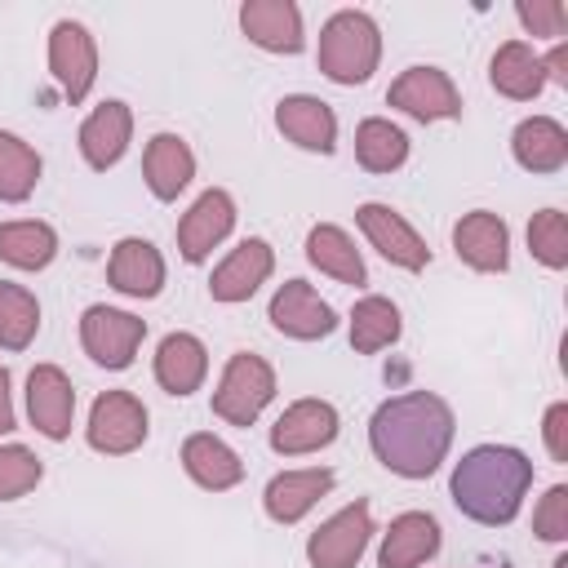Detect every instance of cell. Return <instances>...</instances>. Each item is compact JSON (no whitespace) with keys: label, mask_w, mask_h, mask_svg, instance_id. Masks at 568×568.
Returning a JSON list of instances; mask_svg holds the SVG:
<instances>
[{"label":"cell","mask_w":568,"mask_h":568,"mask_svg":"<svg viewBox=\"0 0 568 568\" xmlns=\"http://www.w3.org/2000/svg\"><path fill=\"white\" fill-rule=\"evenodd\" d=\"M368 444L386 470L404 479H426L439 470L453 444V408L430 390L395 395L373 413Z\"/></svg>","instance_id":"1"},{"label":"cell","mask_w":568,"mask_h":568,"mask_svg":"<svg viewBox=\"0 0 568 568\" xmlns=\"http://www.w3.org/2000/svg\"><path fill=\"white\" fill-rule=\"evenodd\" d=\"M528 484H532V462L519 448L479 444L453 466L448 493H453L462 515H470L475 524L497 528V524H510L519 515Z\"/></svg>","instance_id":"2"},{"label":"cell","mask_w":568,"mask_h":568,"mask_svg":"<svg viewBox=\"0 0 568 568\" xmlns=\"http://www.w3.org/2000/svg\"><path fill=\"white\" fill-rule=\"evenodd\" d=\"M382 58V31L368 13L342 9L320 31V71L333 84H364L377 71Z\"/></svg>","instance_id":"3"},{"label":"cell","mask_w":568,"mask_h":568,"mask_svg":"<svg viewBox=\"0 0 568 568\" xmlns=\"http://www.w3.org/2000/svg\"><path fill=\"white\" fill-rule=\"evenodd\" d=\"M271 399H275V368L262 355L235 351L213 390V413L231 426H253Z\"/></svg>","instance_id":"4"},{"label":"cell","mask_w":568,"mask_h":568,"mask_svg":"<svg viewBox=\"0 0 568 568\" xmlns=\"http://www.w3.org/2000/svg\"><path fill=\"white\" fill-rule=\"evenodd\" d=\"M146 337V320L129 315V311H115V306H89L80 315V342L89 351L93 364L102 368H129L138 346Z\"/></svg>","instance_id":"5"},{"label":"cell","mask_w":568,"mask_h":568,"mask_svg":"<svg viewBox=\"0 0 568 568\" xmlns=\"http://www.w3.org/2000/svg\"><path fill=\"white\" fill-rule=\"evenodd\" d=\"M368 537H373V510L368 501H351L346 510H337L333 519H324L311 541H306V559L315 568H355L359 555L368 550Z\"/></svg>","instance_id":"6"},{"label":"cell","mask_w":568,"mask_h":568,"mask_svg":"<svg viewBox=\"0 0 568 568\" xmlns=\"http://www.w3.org/2000/svg\"><path fill=\"white\" fill-rule=\"evenodd\" d=\"M49 71H53V80L71 106L89 98V89L98 80V44L80 22L62 18L49 31Z\"/></svg>","instance_id":"7"},{"label":"cell","mask_w":568,"mask_h":568,"mask_svg":"<svg viewBox=\"0 0 568 568\" xmlns=\"http://www.w3.org/2000/svg\"><path fill=\"white\" fill-rule=\"evenodd\" d=\"M146 439V408L129 390H102L89 408V444L106 457H124Z\"/></svg>","instance_id":"8"},{"label":"cell","mask_w":568,"mask_h":568,"mask_svg":"<svg viewBox=\"0 0 568 568\" xmlns=\"http://www.w3.org/2000/svg\"><path fill=\"white\" fill-rule=\"evenodd\" d=\"M386 102L408 111L413 120H457L462 115V93L439 67H408L386 89Z\"/></svg>","instance_id":"9"},{"label":"cell","mask_w":568,"mask_h":568,"mask_svg":"<svg viewBox=\"0 0 568 568\" xmlns=\"http://www.w3.org/2000/svg\"><path fill=\"white\" fill-rule=\"evenodd\" d=\"M266 315H271V324H275L284 337H297V342H315V337H328V333L337 328L333 306H328L306 280L280 284Z\"/></svg>","instance_id":"10"},{"label":"cell","mask_w":568,"mask_h":568,"mask_svg":"<svg viewBox=\"0 0 568 568\" xmlns=\"http://www.w3.org/2000/svg\"><path fill=\"white\" fill-rule=\"evenodd\" d=\"M355 222H359V231L368 235V244H373L386 262H395V266H404V271H422V266L430 262L426 240H422L390 204H359V209H355Z\"/></svg>","instance_id":"11"},{"label":"cell","mask_w":568,"mask_h":568,"mask_svg":"<svg viewBox=\"0 0 568 568\" xmlns=\"http://www.w3.org/2000/svg\"><path fill=\"white\" fill-rule=\"evenodd\" d=\"M27 413L31 426L44 439H67L71 435V417H75V390L71 377L58 364H36L27 377Z\"/></svg>","instance_id":"12"},{"label":"cell","mask_w":568,"mask_h":568,"mask_svg":"<svg viewBox=\"0 0 568 568\" xmlns=\"http://www.w3.org/2000/svg\"><path fill=\"white\" fill-rule=\"evenodd\" d=\"M333 439H337V408L328 399H297L271 426V448L284 453V457L315 453V448H324Z\"/></svg>","instance_id":"13"},{"label":"cell","mask_w":568,"mask_h":568,"mask_svg":"<svg viewBox=\"0 0 568 568\" xmlns=\"http://www.w3.org/2000/svg\"><path fill=\"white\" fill-rule=\"evenodd\" d=\"M231 226H235V200L226 191H217V186L204 191L182 213V222H178V248H182V257L186 262H204L231 235Z\"/></svg>","instance_id":"14"},{"label":"cell","mask_w":568,"mask_h":568,"mask_svg":"<svg viewBox=\"0 0 568 568\" xmlns=\"http://www.w3.org/2000/svg\"><path fill=\"white\" fill-rule=\"evenodd\" d=\"M240 27L257 49L271 53H302V9L293 0H248L240 9Z\"/></svg>","instance_id":"15"},{"label":"cell","mask_w":568,"mask_h":568,"mask_svg":"<svg viewBox=\"0 0 568 568\" xmlns=\"http://www.w3.org/2000/svg\"><path fill=\"white\" fill-rule=\"evenodd\" d=\"M275 124L288 142H297L302 151H320L328 155L337 146V115L328 102L311 98V93H288L280 106H275Z\"/></svg>","instance_id":"16"},{"label":"cell","mask_w":568,"mask_h":568,"mask_svg":"<svg viewBox=\"0 0 568 568\" xmlns=\"http://www.w3.org/2000/svg\"><path fill=\"white\" fill-rule=\"evenodd\" d=\"M453 248L475 271H506V262H510V231H506V222L497 213L475 209V213H466L453 226Z\"/></svg>","instance_id":"17"},{"label":"cell","mask_w":568,"mask_h":568,"mask_svg":"<svg viewBox=\"0 0 568 568\" xmlns=\"http://www.w3.org/2000/svg\"><path fill=\"white\" fill-rule=\"evenodd\" d=\"M275 266V253L266 240H244L240 248L226 253V262L213 271L209 280V297L213 302H248L257 293V284H266Z\"/></svg>","instance_id":"18"},{"label":"cell","mask_w":568,"mask_h":568,"mask_svg":"<svg viewBox=\"0 0 568 568\" xmlns=\"http://www.w3.org/2000/svg\"><path fill=\"white\" fill-rule=\"evenodd\" d=\"M439 541L444 537H439L435 515L404 510V515L390 519V528L382 537V550H377V564L382 568H417V564H426V559L439 555Z\"/></svg>","instance_id":"19"},{"label":"cell","mask_w":568,"mask_h":568,"mask_svg":"<svg viewBox=\"0 0 568 568\" xmlns=\"http://www.w3.org/2000/svg\"><path fill=\"white\" fill-rule=\"evenodd\" d=\"M106 280L111 288H120L124 297H155L164 288V257L151 240H120L111 248V262H106Z\"/></svg>","instance_id":"20"},{"label":"cell","mask_w":568,"mask_h":568,"mask_svg":"<svg viewBox=\"0 0 568 568\" xmlns=\"http://www.w3.org/2000/svg\"><path fill=\"white\" fill-rule=\"evenodd\" d=\"M142 173H146V186L155 200H178L186 191V182L195 178V155L178 133H155L146 142Z\"/></svg>","instance_id":"21"},{"label":"cell","mask_w":568,"mask_h":568,"mask_svg":"<svg viewBox=\"0 0 568 568\" xmlns=\"http://www.w3.org/2000/svg\"><path fill=\"white\" fill-rule=\"evenodd\" d=\"M333 488V470L328 466H311V470H284L266 484V515L275 524H297L324 493Z\"/></svg>","instance_id":"22"},{"label":"cell","mask_w":568,"mask_h":568,"mask_svg":"<svg viewBox=\"0 0 568 568\" xmlns=\"http://www.w3.org/2000/svg\"><path fill=\"white\" fill-rule=\"evenodd\" d=\"M129 133H133V111L124 102H102L84 124H80V151L89 160V169H111L124 146H129Z\"/></svg>","instance_id":"23"},{"label":"cell","mask_w":568,"mask_h":568,"mask_svg":"<svg viewBox=\"0 0 568 568\" xmlns=\"http://www.w3.org/2000/svg\"><path fill=\"white\" fill-rule=\"evenodd\" d=\"M209 373V351L195 333H169L155 351V382L169 390V395H191L200 390Z\"/></svg>","instance_id":"24"},{"label":"cell","mask_w":568,"mask_h":568,"mask_svg":"<svg viewBox=\"0 0 568 568\" xmlns=\"http://www.w3.org/2000/svg\"><path fill=\"white\" fill-rule=\"evenodd\" d=\"M182 466H186V475L200 484V488H209V493H226V488H235L240 479H244V462L235 457V448H226L217 435H209V430H200V435H191L186 444H182Z\"/></svg>","instance_id":"25"},{"label":"cell","mask_w":568,"mask_h":568,"mask_svg":"<svg viewBox=\"0 0 568 568\" xmlns=\"http://www.w3.org/2000/svg\"><path fill=\"white\" fill-rule=\"evenodd\" d=\"M510 151H515L519 169H528V173H559L564 160H568V133H564L559 120L532 115V120H524L515 129Z\"/></svg>","instance_id":"26"},{"label":"cell","mask_w":568,"mask_h":568,"mask_svg":"<svg viewBox=\"0 0 568 568\" xmlns=\"http://www.w3.org/2000/svg\"><path fill=\"white\" fill-rule=\"evenodd\" d=\"M488 80H493L497 93H506V98H515V102H528V98L541 93V84H546V67H541V58H537L524 40H506V44L493 53Z\"/></svg>","instance_id":"27"},{"label":"cell","mask_w":568,"mask_h":568,"mask_svg":"<svg viewBox=\"0 0 568 568\" xmlns=\"http://www.w3.org/2000/svg\"><path fill=\"white\" fill-rule=\"evenodd\" d=\"M306 257H311L324 275H333V280H342V284H364V280H368L359 248H355L351 235H346L342 226H333V222L311 226V235H306Z\"/></svg>","instance_id":"28"},{"label":"cell","mask_w":568,"mask_h":568,"mask_svg":"<svg viewBox=\"0 0 568 568\" xmlns=\"http://www.w3.org/2000/svg\"><path fill=\"white\" fill-rule=\"evenodd\" d=\"M399 306L390 302V297H377V293H368V297H359L355 302V311H351V346L359 351V355H377V351H386V346H395L399 342Z\"/></svg>","instance_id":"29"},{"label":"cell","mask_w":568,"mask_h":568,"mask_svg":"<svg viewBox=\"0 0 568 568\" xmlns=\"http://www.w3.org/2000/svg\"><path fill=\"white\" fill-rule=\"evenodd\" d=\"M355 160L368 173H395L408 160V133L382 115H368L355 129Z\"/></svg>","instance_id":"30"},{"label":"cell","mask_w":568,"mask_h":568,"mask_svg":"<svg viewBox=\"0 0 568 568\" xmlns=\"http://www.w3.org/2000/svg\"><path fill=\"white\" fill-rule=\"evenodd\" d=\"M58 253V235L49 222H4L0 226V262L18 271H44Z\"/></svg>","instance_id":"31"},{"label":"cell","mask_w":568,"mask_h":568,"mask_svg":"<svg viewBox=\"0 0 568 568\" xmlns=\"http://www.w3.org/2000/svg\"><path fill=\"white\" fill-rule=\"evenodd\" d=\"M36 328H40V302L22 284L0 280V346L4 351L31 346Z\"/></svg>","instance_id":"32"},{"label":"cell","mask_w":568,"mask_h":568,"mask_svg":"<svg viewBox=\"0 0 568 568\" xmlns=\"http://www.w3.org/2000/svg\"><path fill=\"white\" fill-rule=\"evenodd\" d=\"M36 182H40V155L18 133H0V200L18 204L36 191Z\"/></svg>","instance_id":"33"},{"label":"cell","mask_w":568,"mask_h":568,"mask_svg":"<svg viewBox=\"0 0 568 568\" xmlns=\"http://www.w3.org/2000/svg\"><path fill=\"white\" fill-rule=\"evenodd\" d=\"M528 248H532V257L541 266L564 271L568 266V217L559 209L532 213V222H528Z\"/></svg>","instance_id":"34"},{"label":"cell","mask_w":568,"mask_h":568,"mask_svg":"<svg viewBox=\"0 0 568 568\" xmlns=\"http://www.w3.org/2000/svg\"><path fill=\"white\" fill-rule=\"evenodd\" d=\"M40 484V457L22 444H0V501H13Z\"/></svg>","instance_id":"35"},{"label":"cell","mask_w":568,"mask_h":568,"mask_svg":"<svg viewBox=\"0 0 568 568\" xmlns=\"http://www.w3.org/2000/svg\"><path fill=\"white\" fill-rule=\"evenodd\" d=\"M515 13L532 36H555L559 40L568 31V4L564 0H519Z\"/></svg>","instance_id":"36"},{"label":"cell","mask_w":568,"mask_h":568,"mask_svg":"<svg viewBox=\"0 0 568 568\" xmlns=\"http://www.w3.org/2000/svg\"><path fill=\"white\" fill-rule=\"evenodd\" d=\"M532 532H537L541 541H564V537H568V488H564V484H555V488L541 497V506L532 510Z\"/></svg>","instance_id":"37"},{"label":"cell","mask_w":568,"mask_h":568,"mask_svg":"<svg viewBox=\"0 0 568 568\" xmlns=\"http://www.w3.org/2000/svg\"><path fill=\"white\" fill-rule=\"evenodd\" d=\"M546 448L555 462H568V404L546 408Z\"/></svg>","instance_id":"38"},{"label":"cell","mask_w":568,"mask_h":568,"mask_svg":"<svg viewBox=\"0 0 568 568\" xmlns=\"http://www.w3.org/2000/svg\"><path fill=\"white\" fill-rule=\"evenodd\" d=\"M18 426V417H13V399H9V373L0 368V435H9Z\"/></svg>","instance_id":"39"},{"label":"cell","mask_w":568,"mask_h":568,"mask_svg":"<svg viewBox=\"0 0 568 568\" xmlns=\"http://www.w3.org/2000/svg\"><path fill=\"white\" fill-rule=\"evenodd\" d=\"M541 67H546V75H550V80L568 84V71H564V67H568V49H564V44H559L550 58H541Z\"/></svg>","instance_id":"40"}]
</instances>
